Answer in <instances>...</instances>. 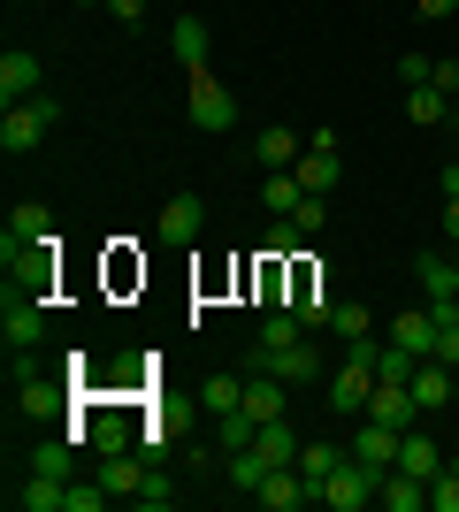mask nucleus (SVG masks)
I'll list each match as a JSON object with an SVG mask.
<instances>
[{
	"label": "nucleus",
	"mask_w": 459,
	"mask_h": 512,
	"mask_svg": "<svg viewBox=\"0 0 459 512\" xmlns=\"http://www.w3.org/2000/svg\"><path fill=\"white\" fill-rule=\"evenodd\" d=\"M46 237H54V207H46V199H23V207H8L0 253H8V245H46Z\"/></svg>",
	"instance_id": "obj_8"
},
{
	"label": "nucleus",
	"mask_w": 459,
	"mask_h": 512,
	"mask_svg": "<svg viewBox=\"0 0 459 512\" xmlns=\"http://www.w3.org/2000/svg\"><path fill=\"white\" fill-rule=\"evenodd\" d=\"M322 222H329V192H306L299 207H291V230L299 237H322Z\"/></svg>",
	"instance_id": "obj_32"
},
{
	"label": "nucleus",
	"mask_w": 459,
	"mask_h": 512,
	"mask_svg": "<svg viewBox=\"0 0 459 512\" xmlns=\"http://www.w3.org/2000/svg\"><path fill=\"white\" fill-rule=\"evenodd\" d=\"M131 505H146V512H169V505H176V490L161 482V474H146V490H138Z\"/></svg>",
	"instance_id": "obj_36"
},
{
	"label": "nucleus",
	"mask_w": 459,
	"mask_h": 512,
	"mask_svg": "<svg viewBox=\"0 0 459 512\" xmlns=\"http://www.w3.org/2000/svg\"><path fill=\"white\" fill-rule=\"evenodd\" d=\"M375 505H383V512H429V482L406 474V467H391L383 482H375Z\"/></svg>",
	"instance_id": "obj_13"
},
{
	"label": "nucleus",
	"mask_w": 459,
	"mask_h": 512,
	"mask_svg": "<svg viewBox=\"0 0 459 512\" xmlns=\"http://www.w3.org/2000/svg\"><path fill=\"white\" fill-rule=\"evenodd\" d=\"M100 482H108V497H138L146 490V467H138L131 451H115V459H100Z\"/></svg>",
	"instance_id": "obj_25"
},
{
	"label": "nucleus",
	"mask_w": 459,
	"mask_h": 512,
	"mask_svg": "<svg viewBox=\"0 0 459 512\" xmlns=\"http://www.w3.org/2000/svg\"><path fill=\"white\" fill-rule=\"evenodd\" d=\"M39 54H16V46H8V54H0V107H16V100H39Z\"/></svg>",
	"instance_id": "obj_10"
},
{
	"label": "nucleus",
	"mask_w": 459,
	"mask_h": 512,
	"mask_svg": "<svg viewBox=\"0 0 459 512\" xmlns=\"http://www.w3.org/2000/svg\"><path fill=\"white\" fill-rule=\"evenodd\" d=\"M414 276H421V291H429V306H459V260L421 253V260H414Z\"/></svg>",
	"instance_id": "obj_15"
},
{
	"label": "nucleus",
	"mask_w": 459,
	"mask_h": 512,
	"mask_svg": "<svg viewBox=\"0 0 459 512\" xmlns=\"http://www.w3.org/2000/svg\"><path fill=\"white\" fill-rule=\"evenodd\" d=\"M452 153H459V138H452Z\"/></svg>",
	"instance_id": "obj_47"
},
{
	"label": "nucleus",
	"mask_w": 459,
	"mask_h": 512,
	"mask_svg": "<svg viewBox=\"0 0 459 512\" xmlns=\"http://www.w3.org/2000/svg\"><path fill=\"white\" fill-rule=\"evenodd\" d=\"M444 237H459V199H444Z\"/></svg>",
	"instance_id": "obj_44"
},
{
	"label": "nucleus",
	"mask_w": 459,
	"mask_h": 512,
	"mask_svg": "<svg viewBox=\"0 0 459 512\" xmlns=\"http://www.w3.org/2000/svg\"><path fill=\"white\" fill-rule=\"evenodd\" d=\"M169 46H176V62H184V69H207V23H199V16H176Z\"/></svg>",
	"instance_id": "obj_21"
},
{
	"label": "nucleus",
	"mask_w": 459,
	"mask_h": 512,
	"mask_svg": "<svg viewBox=\"0 0 459 512\" xmlns=\"http://www.w3.org/2000/svg\"><path fill=\"white\" fill-rule=\"evenodd\" d=\"M406 115H414V123H444V92L437 85H414V92H406Z\"/></svg>",
	"instance_id": "obj_33"
},
{
	"label": "nucleus",
	"mask_w": 459,
	"mask_h": 512,
	"mask_svg": "<svg viewBox=\"0 0 459 512\" xmlns=\"http://www.w3.org/2000/svg\"><path fill=\"white\" fill-rule=\"evenodd\" d=\"M192 123H199V130H230V123H238L230 85H222V77H207V69H192Z\"/></svg>",
	"instance_id": "obj_5"
},
{
	"label": "nucleus",
	"mask_w": 459,
	"mask_h": 512,
	"mask_svg": "<svg viewBox=\"0 0 459 512\" xmlns=\"http://www.w3.org/2000/svg\"><path fill=\"white\" fill-rule=\"evenodd\" d=\"M261 199H268L276 214H291L306 192H299V176H291V169H261Z\"/></svg>",
	"instance_id": "obj_29"
},
{
	"label": "nucleus",
	"mask_w": 459,
	"mask_h": 512,
	"mask_svg": "<svg viewBox=\"0 0 459 512\" xmlns=\"http://www.w3.org/2000/svg\"><path fill=\"white\" fill-rule=\"evenodd\" d=\"M253 497H261V512H299V505H314V490H306L299 467H268V482H261Z\"/></svg>",
	"instance_id": "obj_12"
},
{
	"label": "nucleus",
	"mask_w": 459,
	"mask_h": 512,
	"mask_svg": "<svg viewBox=\"0 0 459 512\" xmlns=\"http://www.w3.org/2000/svg\"><path fill=\"white\" fill-rule=\"evenodd\" d=\"M452 375H459V367H444V360H421V367H414V406H421V413H437L444 398H452Z\"/></svg>",
	"instance_id": "obj_19"
},
{
	"label": "nucleus",
	"mask_w": 459,
	"mask_h": 512,
	"mask_svg": "<svg viewBox=\"0 0 459 512\" xmlns=\"http://www.w3.org/2000/svg\"><path fill=\"white\" fill-rule=\"evenodd\" d=\"M299 153H306V138H299V130L268 123V130H261V146H253V161H261V169H291Z\"/></svg>",
	"instance_id": "obj_18"
},
{
	"label": "nucleus",
	"mask_w": 459,
	"mask_h": 512,
	"mask_svg": "<svg viewBox=\"0 0 459 512\" xmlns=\"http://www.w3.org/2000/svg\"><path fill=\"white\" fill-rule=\"evenodd\" d=\"M299 337H306L299 314H261V344H253V352H284V344H299Z\"/></svg>",
	"instance_id": "obj_28"
},
{
	"label": "nucleus",
	"mask_w": 459,
	"mask_h": 512,
	"mask_svg": "<svg viewBox=\"0 0 459 512\" xmlns=\"http://www.w3.org/2000/svg\"><path fill=\"white\" fill-rule=\"evenodd\" d=\"M429 85H437L444 100H459V62H437V77H429Z\"/></svg>",
	"instance_id": "obj_41"
},
{
	"label": "nucleus",
	"mask_w": 459,
	"mask_h": 512,
	"mask_svg": "<svg viewBox=\"0 0 459 512\" xmlns=\"http://www.w3.org/2000/svg\"><path fill=\"white\" fill-rule=\"evenodd\" d=\"M452 406H459V375H452Z\"/></svg>",
	"instance_id": "obj_45"
},
{
	"label": "nucleus",
	"mask_w": 459,
	"mask_h": 512,
	"mask_svg": "<svg viewBox=\"0 0 459 512\" xmlns=\"http://www.w3.org/2000/svg\"><path fill=\"white\" fill-rule=\"evenodd\" d=\"M62 115V100L54 92H39V100H16V107H0V153L8 161H23V153H39V138H46V123Z\"/></svg>",
	"instance_id": "obj_1"
},
{
	"label": "nucleus",
	"mask_w": 459,
	"mask_h": 512,
	"mask_svg": "<svg viewBox=\"0 0 459 512\" xmlns=\"http://www.w3.org/2000/svg\"><path fill=\"white\" fill-rule=\"evenodd\" d=\"M100 8H108L115 23H146V0H100Z\"/></svg>",
	"instance_id": "obj_40"
},
{
	"label": "nucleus",
	"mask_w": 459,
	"mask_h": 512,
	"mask_svg": "<svg viewBox=\"0 0 459 512\" xmlns=\"http://www.w3.org/2000/svg\"><path fill=\"white\" fill-rule=\"evenodd\" d=\"M54 398H62V383H46V375H23V383H16L23 413H54Z\"/></svg>",
	"instance_id": "obj_31"
},
{
	"label": "nucleus",
	"mask_w": 459,
	"mask_h": 512,
	"mask_svg": "<svg viewBox=\"0 0 459 512\" xmlns=\"http://www.w3.org/2000/svg\"><path fill=\"white\" fill-rule=\"evenodd\" d=\"M398 444H406V428H391V421H368V428H352V459L360 467H375V474H391L398 467Z\"/></svg>",
	"instance_id": "obj_7"
},
{
	"label": "nucleus",
	"mask_w": 459,
	"mask_h": 512,
	"mask_svg": "<svg viewBox=\"0 0 459 512\" xmlns=\"http://www.w3.org/2000/svg\"><path fill=\"white\" fill-rule=\"evenodd\" d=\"M414 8H421V16H429V23H444V16H452V8H459V0H414Z\"/></svg>",
	"instance_id": "obj_42"
},
{
	"label": "nucleus",
	"mask_w": 459,
	"mask_h": 512,
	"mask_svg": "<svg viewBox=\"0 0 459 512\" xmlns=\"http://www.w3.org/2000/svg\"><path fill=\"white\" fill-rule=\"evenodd\" d=\"M444 199H459V153L444 161Z\"/></svg>",
	"instance_id": "obj_43"
},
{
	"label": "nucleus",
	"mask_w": 459,
	"mask_h": 512,
	"mask_svg": "<svg viewBox=\"0 0 459 512\" xmlns=\"http://www.w3.org/2000/svg\"><path fill=\"white\" fill-rule=\"evenodd\" d=\"M31 474H62V482H77V436H46V444L31 451Z\"/></svg>",
	"instance_id": "obj_22"
},
{
	"label": "nucleus",
	"mask_w": 459,
	"mask_h": 512,
	"mask_svg": "<svg viewBox=\"0 0 459 512\" xmlns=\"http://www.w3.org/2000/svg\"><path fill=\"white\" fill-rule=\"evenodd\" d=\"M291 314L306 321V337H314V329H329V299H322V291H314V299H299V306H291Z\"/></svg>",
	"instance_id": "obj_38"
},
{
	"label": "nucleus",
	"mask_w": 459,
	"mask_h": 512,
	"mask_svg": "<svg viewBox=\"0 0 459 512\" xmlns=\"http://www.w3.org/2000/svg\"><path fill=\"white\" fill-rule=\"evenodd\" d=\"M39 337H46V306L31 299V291H8V299H0V344H8V352H31Z\"/></svg>",
	"instance_id": "obj_3"
},
{
	"label": "nucleus",
	"mask_w": 459,
	"mask_h": 512,
	"mask_svg": "<svg viewBox=\"0 0 459 512\" xmlns=\"http://www.w3.org/2000/svg\"><path fill=\"white\" fill-rule=\"evenodd\" d=\"M398 467H406V474H421V482H437V474H444V451H437V436L406 428V444H398Z\"/></svg>",
	"instance_id": "obj_17"
},
{
	"label": "nucleus",
	"mask_w": 459,
	"mask_h": 512,
	"mask_svg": "<svg viewBox=\"0 0 459 512\" xmlns=\"http://www.w3.org/2000/svg\"><path fill=\"white\" fill-rule=\"evenodd\" d=\"M253 436H261V421H253V413H222V421H215V444H222V459H230V451H245V444H253Z\"/></svg>",
	"instance_id": "obj_27"
},
{
	"label": "nucleus",
	"mask_w": 459,
	"mask_h": 512,
	"mask_svg": "<svg viewBox=\"0 0 459 512\" xmlns=\"http://www.w3.org/2000/svg\"><path fill=\"white\" fill-rule=\"evenodd\" d=\"M253 367L284 375V383H314V375H322V352H314V337H299V344H284V352H253Z\"/></svg>",
	"instance_id": "obj_9"
},
{
	"label": "nucleus",
	"mask_w": 459,
	"mask_h": 512,
	"mask_svg": "<svg viewBox=\"0 0 459 512\" xmlns=\"http://www.w3.org/2000/svg\"><path fill=\"white\" fill-rule=\"evenodd\" d=\"M452 474H459V451H452Z\"/></svg>",
	"instance_id": "obj_46"
},
{
	"label": "nucleus",
	"mask_w": 459,
	"mask_h": 512,
	"mask_svg": "<svg viewBox=\"0 0 459 512\" xmlns=\"http://www.w3.org/2000/svg\"><path fill=\"white\" fill-rule=\"evenodd\" d=\"M375 482H383L375 467L345 459V467H337V474L322 482V490H314V505H322V512H368V505H375Z\"/></svg>",
	"instance_id": "obj_2"
},
{
	"label": "nucleus",
	"mask_w": 459,
	"mask_h": 512,
	"mask_svg": "<svg viewBox=\"0 0 459 512\" xmlns=\"http://www.w3.org/2000/svg\"><path fill=\"white\" fill-rule=\"evenodd\" d=\"M284 406H291V383L268 375V367H253V375H245V413H253V421H284Z\"/></svg>",
	"instance_id": "obj_11"
},
{
	"label": "nucleus",
	"mask_w": 459,
	"mask_h": 512,
	"mask_svg": "<svg viewBox=\"0 0 459 512\" xmlns=\"http://www.w3.org/2000/svg\"><path fill=\"white\" fill-rule=\"evenodd\" d=\"M92 444H100V459H115V451H131V428H100Z\"/></svg>",
	"instance_id": "obj_39"
},
{
	"label": "nucleus",
	"mask_w": 459,
	"mask_h": 512,
	"mask_svg": "<svg viewBox=\"0 0 459 512\" xmlns=\"http://www.w3.org/2000/svg\"><path fill=\"white\" fill-rule=\"evenodd\" d=\"M291 176H299V192H329V184H337V130L329 123L306 138V153L291 161Z\"/></svg>",
	"instance_id": "obj_4"
},
{
	"label": "nucleus",
	"mask_w": 459,
	"mask_h": 512,
	"mask_svg": "<svg viewBox=\"0 0 459 512\" xmlns=\"http://www.w3.org/2000/svg\"><path fill=\"white\" fill-rule=\"evenodd\" d=\"M16 505L23 512H69V482L62 474H31V482L16 490Z\"/></svg>",
	"instance_id": "obj_20"
},
{
	"label": "nucleus",
	"mask_w": 459,
	"mask_h": 512,
	"mask_svg": "<svg viewBox=\"0 0 459 512\" xmlns=\"http://www.w3.org/2000/svg\"><path fill=\"white\" fill-rule=\"evenodd\" d=\"M100 505H115L108 482H69V512H100Z\"/></svg>",
	"instance_id": "obj_34"
},
{
	"label": "nucleus",
	"mask_w": 459,
	"mask_h": 512,
	"mask_svg": "<svg viewBox=\"0 0 459 512\" xmlns=\"http://www.w3.org/2000/svg\"><path fill=\"white\" fill-rule=\"evenodd\" d=\"M368 421L414 428V421H421V406H414V383H375V390H368Z\"/></svg>",
	"instance_id": "obj_14"
},
{
	"label": "nucleus",
	"mask_w": 459,
	"mask_h": 512,
	"mask_svg": "<svg viewBox=\"0 0 459 512\" xmlns=\"http://www.w3.org/2000/svg\"><path fill=\"white\" fill-rule=\"evenodd\" d=\"M345 459H352V451H337V444H299V474H306V490H322V482L345 467Z\"/></svg>",
	"instance_id": "obj_24"
},
{
	"label": "nucleus",
	"mask_w": 459,
	"mask_h": 512,
	"mask_svg": "<svg viewBox=\"0 0 459 512\" xmlns=\"http://www.w3.org/2000/svg\"><path fill=\"white\" fill-rule=\"evenodd\" d=\"M429 512H459V474H452V467L429 482Z\"/></svg>",
	"instance_id": "obj_35"
},
{
	"label": "nucleus",
	"mask_w": 459,
	"mask_h": 512,
	"mask_svg": "<svg viewBox=\"0 0 459 512\" xmlns=\"http://www.w3.org/2000/svg\"><path fill=\"white\" fill-rule=\"evenodd\" d=\"M199 406L222 421V413H238V406H245V383H238V375H207V383H199Z\"/></svg>",
	"instance_id": "obj_26"
},
{
	"label": "nucleus",
	"mask_w": 459,
	"mask_h": 512,
	"mask_svg": "<svg viewBox=\"0 0 459 512\" xmlns=\"http://www.w3.org/2000/svg\"><path fill=\"white\" fill-rule=\"evenodd\" d=\"M253 451H261L268 467H299V436H291L284 421H261V436H253Z\"/></svg>",
	"instance_id": "obj_23"
},
{
	"label": "nucleus",
	"mask_w": 459,
	"mask_h": 512,
	"mask_svg": "<svg viewBox=\"0 0 459 512\" xmlns=\"http://www.w3.org/2000/svg\"><path fill=\"white\" fill-rule=\"evenodd\" d=\"M398 77H406V92H414V85L437 77V62H429V54H398Z\"/></svg>",
	"instance_id": "obj_37"
},
{
	"label": "nucleus",
	"mask_w": 459,
	"mask_h": 512,
	"mask_svg": "<svg viewBox=\"0 0 459 512\" xmlns=\"http://www.w3.org/2000/svg\"><path fill=\"white\" fill-rule=\"evenodd\" d=\"M329 329H337L345 344H360V337H375V314L368 306H329Z\"/></svg>",
	"instance_id": "obj_30"
},
{
	"label": "nucleus",
	"mask_w": 459,
	"mask_h": 512,
	"mask_svg": "<svg viewBox=\"0 0 459 512\" xmlns=\"http://www.w3.org/2000/svg\"><path fill=\"white\" fill-rule=\"evenodd\" d=\"M391 344L414 360H437V306H398L391 314Z\"/></svg>",
	"instance_id": "obj_6"
},
{
	"label": "nucleus",
	"mask_w": 459,
	"mask_h": 512,
	"mask_svg": "<svg viewBox=\"0 0 459 512\" xmlns=\"http://www.w3.org/2000/svg\"><path fill=\"white\" fill-rule=\"evenodd\" d=\"M199 222H207V207H199V192L169 199V207H161V245H192V237H199Z\"/></svg>",
	"instance_id": "obj_16"
}]
</instances>
